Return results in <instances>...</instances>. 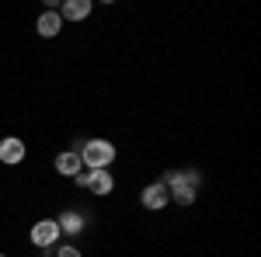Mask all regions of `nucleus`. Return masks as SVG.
<instances>
[{
	"mask_svg": "<svg viewBox=\"0 0 261 257\" xmlns=\"http://www.w3.org/2000/svg\"><path fill=\"white\" fill-rule=\"evenodd\" d=\"M35 32H39L42 39H56V35L63 32V18H60V11H56V7L42 11L39 21H35Z\"/></svg>",
	"mask_w": 261,
	"mask_h": 257,
	"instance_id": "nucleus-7",
	"label": "nucleus"
},
{
	"mask_svg": "<svg viewBox=\"0 0 261 257\" xmlns=\"http://www.w3.org/2000/svg\"><path fill=\"white\" fill-rule=\"evenodd\" d=\"M91 11H94V7H91V0H66V4L60 7V18L63 21H84Z\"/></svg>",
	"mask_w": 261,
	"mask_h": 257,
	"instance_id": "nucleus-9",
	"label": "nucleus"
},
{
	"mask_svg": "<svg viewBox=\"0 0 261 257\" xmlns=\"http://www.w3.org/2000/svg\"><path fill=\"white\" fill-rule=\"evenodd\" d=\"M84 170V163H81V153L77 150H63L60 157H56V174H63V178H77Z\"/></svg>",
	"mask_w": 261,
	"mask_h": 257,
	"instance_id": "nucleus-8",
	"label": "nucleus"
},
{
	"mask_svg": "<svg viewBox=\"0 0 261 257\" xmlns=\"http://www.w3.org/2000/svg\"><path fill=\"white\" fill-rule=\"evenodd\" d=\"M56 222H60V233H70V237L84 230V216H81V212H73V209H66Z\"/></svg>",
	"mask_w": 261,
	"mask_h": 257,
	"instance_id": "nucleus-10",
	"label": "nucleus"
},
{
	"mask_svg": "<svg viewBox=\"0 0 261 257\" xmlns=\"http://www.w3.org/2000/svg\"><path fill=\"white\" fill-rule=\"evenodd\" d=\"M56 257H81V250L73 243H66V247H56Z\"/></svg>",
	"mask_w": 261,
	"mask_h": 257,
	"instance_id": "nucleus-11",
	"label": "nucleus"
},
{
	"mask_svg": "<svg viewBox=\"0 0 261 257\" xmlns=\"http://www.w3.org/2000/svg\"><path fill=\"white\" fill-rule=\"evenodd\" d=\"M24 157H28V146H24V139H18V136H4V139H0V163H7V167H18Z\"/></svg>",
	"mask_w": 261,
	"mask_h": 257,
	"instance_id": "nucleus-4",
	"label": "nucleus"
},
{
	"mask_svg": "<svg viewBox=\"0 0 261 257\" xmlns=\"http://www.w3.org/2000/svg\"><path fill=\"white\" fill-rule=\"evenodd\" d=\"M164 184H167L171 202H178V205H195V198H199V174H195V170H174V174L164 178Z\"/></svg>",
	"mask_w": 261,
	"mask_h": 257,
	"instance_id": "nucleus-1",
	"label": "nucleus"
},
{
	"mask_svg": "<svg viewBox=\"0 0 261 257\" xmlns=\"http://www.w3.org/2000/svg\"><path fill=\"white\" fill-rule=\"evenodd\" d=\"M81 163H84V170H108L112 163H115V146L108 142V139H87L81 150Z\"/></svg>",
	"mask_w": 261,
	"mask_h": 257,
	"instance_id": "nucleus-2",
	"label": "nucleus"
},
{
	"mask_svg": "<svg viewBox=\"0 0 261 257\" xmlns=\"http://www.w3.org/2000/svg\"><path fill=\"white\" fill-rule=\"evenodd\" d=\"M140 202H143V209H150V212H161L164 205L171 202V195H167V184H164V181H153V184H146V188H143V195H140Z\"/></svg>",
	"mask_w": 261,
	"mask_h": 257,
	"instance_id": "nucleus-5",
	"label": "nucleus"
},
{
	"mask_svg": "<svg viewBox=\"0 0 261 257\" xmlns=\"http://www.w3.org/2000/svg\"><path fill=\"white\" fill-rule=\"evenodd\" d=\"M84 191H91V195H112L115 191V178L108 174V170H87V181H84Z\"/></svg>",
	"mask_w": 261,
	"mask_h": 257,
	"instance_id": "nucleus-6",
	"label": "nucleus"
},
{
	"mask_svg": "<svg viewBox=\"0 0 261 257\" xmlns=\"http://www.w3.org/2000/svg\"><path fill=\"white\" fill-rule=\"evenodd\" d=\"M56 240H60V222H56V219H39V222L32 226V243H35L39 250H53Z\"/></svg>",
	"mask_w": 261,
	"mask_h": 257,
	"instance_id": "nucleus-3",
	"label": "nucleus"
},
{
	"mask_svg": "<svg viewBox=\"0 0 261 257\" xmlns=\"http://www.w3.org/2000/svg\"><path fill=\"white\" fill-rule=\"evenodd\" d=\"M0 257H4V254H0Z\"/></svg>",
	"mask_w": 261,
	"mask_h": 257,
	"instance_id": "nucleus-12",
	"label": "nucleus"
}]
</instances>
